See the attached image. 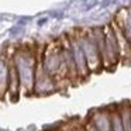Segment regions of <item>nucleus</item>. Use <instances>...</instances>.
Instances as JSON below:
<instances>
[{"instance_id":"1","label":"nucleus","mask_w":131,"mask_h":131,"mask_svg":"<svg viewBox=\"0 0 131 131\" xmlns=\"http://www.w3.org/2000/svg\"><path fill=\"white\" fill-rule=\"evenodd\" d=\"M124 34H125V37H127L128 42H130V45H131V12H130V14H128V17H127V21H125Z\"/></svg>"}]
</instances>
